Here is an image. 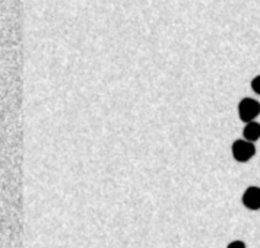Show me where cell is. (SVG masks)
I'll return each mask as SVG.
<instances>
[{"label": "cell", "instance_id": "1", "mask_svg": "<svg viewBox=\"0 0 260 248\" xmlns=\"http://www.w3.org/2000/svg\"><path fill=\"white\" fill-rule=\"evenodd\" d=\"M238 114H240V118L243 121L250 123L260 114V104L256 99L244 98L238 104Z\"/></svg>", "mask_w": 260, "mask_h": 248}, {"label": "cell", "instance_id": "5", "mask_svg": "<svg viewBox=\"0 0 260 248\" xmlns=\"http://www.w3.org/2000/svg\"><path fill=\"white\" fill-rule=\"evenodd\" d=\"M251 89H253L256 93L260 95V76H256V78L251 81Z\"/></svg>", "mask_w": 260, "mask_h": 248}, {"label": "cell", "instance_id": "2", "mask_svg": "<svg viewBox=\"0 0 260 248\" xmlns=\"http://www.w3.org/2000/svg\"><path fill=\"white\" fill-rule=\"evenodd\" d=\"M256 153V148L251 142L247 140H235L232 143V156L238 162H247Z\"/></svg>", "mask_w": 260, "mask_h": 248}, {"label": "cell", "instance_id": "3", "mask_svg": "<svg viewBox=\"0 0 260 248\" xmlns=\"http://www.w3.org/2000/svg\"><path fill=\"white\" fill-rule=\"evenodd\" d=\"M243 203L250 210L260 209V187H249L243 194Z\"/></svg>", "mask_w": 260, "mask_h": 248}, {"label": "cell", "instance_id": "6", "mask_svg": "<svg viewBox=\"0 0 260 248\" xmlns=\"http://www.w3.org/2000/svg\"><path fill=\"white\" fill-rule=\"evenodd\" d=\"M226 248H246V244H244L243 241H234V242H231Z\"/></svg>", "mask_w": 260, "mask_h": 248}, {"label": "cell", "instance_id": "4", "mask_svg": "<svg viewBox=\"0 0 260 248\" xmlns=\"http://www.w3.org/2000/svg\"><path fill=\"white\" fill-rule=\"evenodd\" d=\"M244 137L247 142H256L257 139H260V124L256 123V121H250L247 123V125L244 127V131H243Z\"/></svg>", "mask_w": 260, "mask_h": 248}]
</instances>
